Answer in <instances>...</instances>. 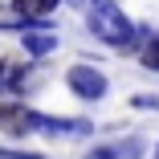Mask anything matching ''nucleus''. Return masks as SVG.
Here are the masks:
<instances>
[{
    "label": "nucleus",
    "mask_w": 159,
    "mask_h": 159,
    "mask_svg": "<svg viewBox=\"0 0 159 159\" xmlns=\"http://www.w3.org/2000/svg\"><path fill=\"white\" fill-rule=\"evenodd\" d=\"M8 70H12V57H0V94L8 86Z\"/></svg>",
    "instance_id": "nucleus-11"
},
{
    "label": "nucleus",
    "mask_w": 159,
    "mask_h": 159,
    "mask_svg": "<svg viewBox=\"0 0 159 159\" xmlns=\"http://www.w3.org/2000/svg\"><path fill=\"white\" fill-rule=\"evenodd\" d=\"M57 33L53 29H33V33H20V49H25V57H49V53H57Z\"/></svg>",
    "instance_id": "nucleus-4"
},
{
    "label": "nucleus",
    "mask_w": 159,
    "mask_h": 159,
    "mask_svg": "<svg viewBox=\"0 0 159 159\" xmlns=\"http://www.w3.org/2000/svg\"><path fill=\"white\" fill-rule=\"evenodd\" d=\"M66 86L78 102H98L106 98V90H110V78L98 70V66H86V61H78V66L66 70Z\"/></svg>",
    "instance_id": "nucleus-2"
},
{
    "label": "nucleus",
    "mask_w": 159,
    "mask_h": 159,
    "mask_svg": "<svg viewBox=\"0 0 159 159\" xmlns=\"http://www.w3.org/2000/svg\"><path fill=\"white\" fill-rule=\"evenodd\" d=\"M0 159H45L41 151H8V147H0Z\"/></svg>",
    "instance_id": "nucleus-9"
},
{
    "label": "nucleus",
    "mask_w": 159,
    "mask_h": 159,
    "mask_svg": "<svg viewBox=\"0 0 159 159\" xmlns=\"http://www.w3.org/2000/svg\"><path fill=\"white\" fill-rule=\"evenodd\" d=\"M37 110L25 106V102H0V131L12 135V139H25L29 131H37Z\"/></svg>",
    "instance_id": "nucleus-3"
},
{
    "label": "nucleus",
    "mask_w": 159,
    "mask_h": 159,
    "mask_svg": "<svg viewBox=\"0 0 159 159\" xmlns=\"http://www.w3.org/2000/svg\"><path fill=\"white\" fill-rule=\"evenodd\" d=\"M139 66L151 70V74H159V33H155V41H147V45L139 49Z\"/></svg>",
    "instance_id": "nucleus-7"
},
{
    "label": "nucleus",
    "mask_w": 159,
    "mask_h": 159,
    "mask_svg": "<svg viewBox=\"0 0 159 159\" xmlns=\"http://www.w3.org/2000/svg\"><path fill=\"white\" fill-rule=\"evenodd\" d=\"M131 106L135 110H159V94H135Z\"/></svg>",
    "instance_id": "nucleus-8"
},
{
    "label": "nucleus",
    "mask_w": 159,
    "mask_h": 159,
    "mask_svg": "<svg viewBox=\"0 0 159 159\" xmlns=\"http://www.w3.org/2000/svg\"><path fill=\"white\" fill-rule=\"evenodd\" d=\"M86 159H118V147H94L86 151Z\"/></svg>",
    "instance_id": "nucleus-10"
},
{
    "label": "nucleus",
    "mask_w": 159,
    "mask_h": 159,
    "mask_svg": "<svg viewBox=\"0 0 159 159\" xmlns=\"http://www.w3.org/2000/svg\"><path fill=\"white\" fill-rule=\"evenodd\" d=\"M66 4H70V8H82V12H86V8H94V4H98V0H66Z\"/></svg>",
    "instance_id": "nucleus-12"
},
{
    "label": "nucleus",
    "mask_w": 159,
    "mask_h": 159,
    "mask_svg": "<svg viewBox=\"0 0 159 159\" xmlns=\"http://www.w3.org/2000/svg\"><path fill=\"white\" fill-rule=\"evenodd\" d=\"M29 74H33V70H29V61H25V66H20V61H12V70H8V86H4V94H20V90L29 86Z\"/></svg>",
    "instance_id": "nucleus-6"
},
{
    "label": "nucleus",
    "mask_w": 159,
    "mask_h": 159,
    "mask_svg": "<svg viewBox=\"0 0 159 159\" xmlns=\"http://www.w3.org/2000/svg\"><path fill=\"white\" fill-rule=\"evenodd\" d=\"M155 159H159V143H155Z\"/></svg>",
    "instance_id": "nucleus-13"
},
{
    "label": "nucleus",
    "mask_w": 159,
    "mask_h": 159,
    "mask_svg": "<svg viewBox=\"0 0 159 159\" xmlns=\"http://www.w3.org/2000/svg\"><path fill=\"white\" fill-rule=\"evenodd\" d=\"M61 0H12V12L16 16H49Z\"/></svg>",
    "instance_id": "nucleus-5"
},
{
    "label": "nucleus",
    "mask_w": 159,
    "mask_h": 159,
    "mask_svg": "<svg viewBox=\"0 0 159 159\" xmlns=\"http://www.w3.org/2000/svg\"><path fill=\"white\" fill-rule=\"evenodd\" d=\"M86 29H90V37L102 41L106 49H118V53H139L143 49V33L110 0H98L94 8H86Z\"/></svg>",
    "instance_id": "nucleus-1"
}]
</instances>
